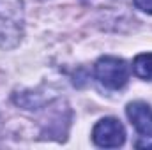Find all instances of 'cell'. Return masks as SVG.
<instances>
[{"label":"cell","mask_w":152,"mask_h":150,"mask_svg":"<svg viewBox=\"0 0 152 150\" xmlns=\"http://www.w3.org/2000/svg\"><path fill=\"white\" fill-rule=\"evenodd\" d=\"M23 36L21 0H0V48H14Z\"/></svg>","instance_id":"obj_1"},{"label":"cell","mask_w":152,"mask_h":150,"mask_svg":"<svg viewBox=\"0 0 152 150\" xmlns=\"http://www.w3.org/2000/svg\"><path fill=\"white\" fill-rule=\"evenodd\" d=\"M94 74L101 85L110 90L122 88L129 79V66L118 57H101L94 66Z\"/></svg>","instance_id":"obj_2"},{"label":"cell","mask_w":152,"mask_h":150,"mask_svg":"<svg viewBox=\"0 0 152 150\" xmlns=\"http://www.w3.org/2000/svg\"><path fill=\"white\" fill-rule=\"evenodd\" d=\"M92 140L101 149H118L126 141V129L113 117L101 118L92 129Z\"/></svg>","instance_id":"obj_3"},{"label":"cell","mask_w":152,"mask_h":150,"mask_svg":"<svg viewBox=\"0 0 152 150\" xmlns=\"http://www.w3.org/2000/svg\"><path fill=\"white\" fill-rule=\"evenodd\" d=\"M126 115L138 134L145 138L152 136V108L147 103H142V101L129 103L126 108Z\"/></svg>","instance_id":"obj_4"},{"label":"cell","mask_w":152,"mask_h":150,"mask_svg":"<svg viewBox=\"0 0 152 150\" xmlns=\"http://www.w3.org/2000/svg\"><path fill=\"white\" fill-rule=\"evenodd\" d=\"M133 71L138 78L152 81V53L138 55L134 58V62H133Z\"/></svg>","instance_id":"obj_5"},{"label":"cell","mask_w":152,"mask_h":150,"mask_svg":"<svg viewBox=\"0 0 152 150\" xmlns=\"http://www.w3.org/2000/svg\"><path fill=\"white\" fill-rule=\"evenodd\" d=\"M134 5H136V9H140L147 14H152V0H134Z\"/></svg>","instance_id":"obj_6"}]
</instances>
